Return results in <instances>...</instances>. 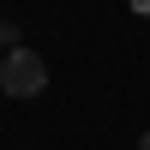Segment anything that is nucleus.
<instances>
[{"mask_svg":"<svg viewBox=\"0 0 150 150\" xmlns=\"http://www.w3.org/2000/svg\"><path fill=\"white\" fill-rule=\"evenodd\" d=\"M132 12H150V0H132Z\"/></svg>","mask_w":150,"mask_h":150,"instance_id":"7ed1b4c3","label":"nucleus"},{"mask_svg":"<svg viewBox=\"0 0 150 150\" xmlns=\"http://www.w3.org/2000/svg\"><path fill=\"white\" fill-rule=\"evenodd\" d=\"M42 84H48V60L36 54V48H6V54H0V90H6L12 102L42 96Z\"/></svg>","mask_w":150,"mask_h":150,"instance_id":"f257e3e1","label":"nucleus"},{"mask_svg":"<svg viewBox=\"0 0 150 150\" xmlns=\"http://www.w3.org/2000/svg\"><path fill=\"white\" fill-rule=\"evenodd\" d=\"M6 48H18V24H6V18H0V54H6Z\"/></svg>","mask_w":150,"mask_h":150,"instance_id":"f03ea898","label":"nucleus"},{"mask_svg":"<svg viewBox=\"0 0 150 150\" xmlns=\"http://www.w3.org/2000/svg\"><path fill=\"white\" fill-rule=\"evenodd\" d=\"M138 150H150V132H144V138H138Z\"/></svg>","mask_w":150,"mask_h":150,"instance_id":"20e7f679","label":"nucleus"}]
</instances>
